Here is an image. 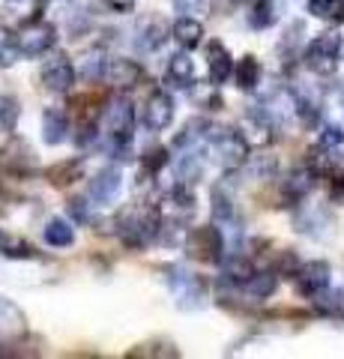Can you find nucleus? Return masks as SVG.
Here are the masks:
<instances>
[{"mask_svg": "<svg viewBox=\"0 0 344 359\" xmlns=\"http://www.w3.org/2000/svg\"><path fill=\"white\" fill-rule=\"evenodd\" d=\"M344 144V129L341 126H326L320 135V147H341Z\"/></svg>", "mask_w": 344, "mask_h": 359, "instance_id": "nucleus-39", "label": "nucleus"}, {"mask_svg": "<svg viewBox=\"0 0 344 359\" xmlns=\"http://www.w3.org/2000/svg\"><path fill=\"white\" fill-rule=\"evenodd\" d=\"M234 4H242V0H234Z\"/></svg>", "mask_w": 344, "mask_h": 359, "instance_id": "nucleus-42", "label": "nucleus"}, {"mask_svg": "<svg viewBox=\"0 0 344 359\" xmlns=\"http://www.w3.org/2000/svg\"><path fill=\"white\" fill-rule=\"evenodd\" d=\"M209 135H213V129H209V123L207 120H188L183 132L174 138V147H180V150H188V147H198V144H204L209 141Z\"/></svg>", "mask_w": 344, "mask_h": 359, "instance_id": "nucleus-26", "label": "nucleus"}, {"mask_svg": "<svg viewBox=\"0 0 344 359\" xmlns=\"http://www.w3.org/2000/svg\"><path fill=\"white\" fill-rule=\"evenodd\" d=\"M207 69H209L213 84H225L228 78L234 75V60H231L228 48L219 39H209V45H207Z\"/></svg>", "mask_w": 344, "mask_h": 359, "instance_id": "nucleus-15", "label": "nucleus"}, {"mask_svg": "<svg viewBox=\"0 0 344 359\" xmlns=\"http://www.w3.org/2000/svg\"><path fill=\"white\" fill-rule=\"evenodd\" d=\"M114 228H117V237L123 240V245H129V249H147L153 240H159L162 216L147 207H132L120 212Z\"/></svg>", "mask_w": 344, "mask_h": 359, "instance_id": "nucleus-1", "label": "nucleus"}, {"mask_svg": "<svg viewBox=\"0 0 344 359\" xmlns=\"http://www.w3.org/2000/svg\"><path fill=\"white\" fill-rule=\"evenodd\" d=\"M275 285H279V278H275L273 273H254L252 282L246 285V290H249L252 299H266V297H273Z\"/></svg>", "mask_w": 344, "mask_h": 359, "instance_id": "nucleus-31", "label": "nucleus"}, {"mask_svg": "<svg viewBox=\"0 0 344 359\" xmlns=\"http://www.w3.org/2000/svg\"><path fill=\"white\" fill-rule=\"evenodd\" d=\"M21 57V48H18V39L13 33L0 30V66H13Z\"/></svg>", "mask_w": 344, "mask_h": 359, "instance_id": "nucleus-37", "label": "nucleus"}, {"mask_svg": "<svg viewBox=\"0 0 344 359\" xmlns=\"http://www.w3.org/2000/svg\"><path fill=\"white\" fill-rule=\"evenodd\" d=\"M69 129H72V120H69V111L60 108V105H51L42 111V141L48 147H57L69 138Z\"/></svg>", "mask_w": 344, "mask_h": 359, "instance_id": "nucleus-14", "label": "nucleus"}, {"mask_svg": "<svg viewBox=\"0 0 344 359\" xmlns=\"http://www.w3.org/2000/svg\"><path fill=\"white\" fill-rule=\"evenodd\" d=\"M338 54H341V36L338 33H332V30L317 33V36L308 42V48H305V66L315 75L326 78V75L336 72Z\"/></svg>", "mask_w": 344, "mask_h": 359, "instance_id": "nucleus-5", "label": "nucleus"}, {"mask_svg": "<svg viewBox=\"0 0 344 359\" xmlns=\"http://www.w3.org/2000/svg\"><path fill=\"white\" fill-rule=\"evenodd\" d=\"M192 99L201 108H209V111H216L221 105V99L216 93V84L213 87H209V84H192Z\"/></svg>", "mask_w": 344, "mask_h": 359, "instance_id": "nucleus-38", "label": "nucleus"}, {"mask_svg": "<svg viewBox=\"0 0 344 359\" xmlns=\"http://www.w3.org/2000/svg\"><path fill=\"white\" fill-rule=\"evenodd\" d=\"M75 78H78V72H75V66L66 54H54V57H48L46 63H42V72H39V81L48 93H69Z\"/></svg>", "mask_w": 344, "mask_h": 359, "instance_id": "nucleus-8", "label": "nucleus"}, {"mask_svg": "<svg viewBox=\"0 0 344 359\" xmlns=\"http://www.w3.org/2000/svg\"><path fill=\"white\" fill-rule=\"evenodd\" d=\"M102 120H105V135H108V150L123 153L132 144V135H135V105H132V99L117 96L105 108Z\"/></svg>", "mask_w": 344, "mask_h": 359, "instance_id": "nucleus-2", "label": "nucleus"}, {"mask_svg": "<svg viewBox=\"0 0 344 359\" xmlns=\"http://www.w3.org/2000/svg\"><path fill=\"white\" fill-rule=\"evenodd\" d=\"M221 276H225V282H231V285L246 287L254 276V264L242 255H228V257H221Z\"/></svg>", "mask_w": 344, "mask_h": 359, "instance_id": "nucleus-20", "label": "nucleus"}, {"mask_svg": "<svg viewBox=\"0 0 344 359\" xmlns=\"http://www.w3.org/2000/svg\"><path fill=\"white\" fill-rule=\"evenodd\" d=\"M120 189H123V177H120V168H102L99 174L90 177V186H87V198L93 201V204L105 207V204H114Z\"/></svg>", "mask_w": 344, "mask_h": 359, "instance_id": "nucleus-9", "label": "nucleus"}, {"mask_svg": "<svg viewBox=\"0 0 344 359\" xmlns=\"http://www.w3.org/2000/svg\"><path fill=\"white\" fill-rule=\"evenodd\" d=\"M213 216H216V222H234V219H237L234 198H228L221 186L213 189Z\"/></svg>", "mask_w": 344, "mask_h": 359, "instance_id": "nucleus-34", "label": "nucleus"}, {"mask_svg": "<svg viewBox=\"0 0 344 359\" xmlns=\"http://www.w3.org/2000/svg\"><path fill=\"white\" fill-rule=\"evenodd\" d=\"M174 123V99L165 90H153L144 102V126L150 132H165Z\"/></svg>", "mask_w": 344, "mask_h": 359, "instance_id": "nucleus-10", "label": "nucleus"}, {"mask_svg": "<svg viewBox=\"0 0 344 359\" xmlns=\"http://www.w3.org/2000/svg\"><path fill=\"white\" fill-rule=\"evenodd\" d=\"M315 186V168H296V171L287 174L284 180V198L291 201H303Z\"/></svg>", "mask_w": 344, "mask_h": 359, "instance_id": "nucleus-23", "label": "nucleus"}, {"mask_svg": "<svg viewBox=\"0 0 344 359\" xmlns=\"http://www.w3.org/2000/svg\"><path fill=\"white\" fill-rule=\"evenodd\" d=\"M15 39H18L21 57H42V54H48L54 48V42H57V30H54V25H48V21L33 18L15 33Z\"/></svg>", "mask_w": 344, "mask_h": 359, "instance_id": "nucleus-7", "label": "nucleus"}, {"mask_svg": "<svg viewBox=\"0 0 344 359\" xmlns=\"http://www.w3.org/2000/svg\"><path fill=\"white\" fill-rule=\"evenodd\" d=\"M234 81L240 90H254L261 84V63L258 57H252V54H246V57H240L237 66H234Z\"/></svg>", "mask_w": 344, "mask_h": 359, "instance_id": "nucleus-28", "label": "nucleus"}, {"mask_svg": "<svg viewBox=\"0 0 344 359\" xmlns=\"http://www.w3.org/2000/svg\"><path fill=\"white\" fill-rule=\"evenodd\" d=\"M0 165L6 168L9 174L25 177L33 171V150L25 138H9L4 147H0Z\"/></svg>", "mask_w": 344, "mask_h": 359, "instance_id": "nucleus-12", "label": "nucleus"}, {"mask_svg": "<svg viewBox=\"0 0 344 359\" xmlns=\"http://www.w3.org/2000/svg\"><path fill=\"white\" fill-rule=\"evenodd\" d=\"M209 144H213V159L225 168V171H240V168L249 162V141H246V135L237 129L213 132L209 135Z\"/></svg>", "mask_w": 344, "mask_h": 359, "instance_id": "nucleus-4", "label": "nucleus"}, {"mask_svg": "<svg viewBox=\"0 0 344 359\" xmlns=\"http://www.w3.org/2000/svg\"><path fill=\"white\" fill-rule=\"evenodd\" d=\"M105 66H108L105 51H102V48H96V51H90V54L84 57L81 78H84V81H102V78H105Z\"/></svg>", "mask_w": 344, "mask_h": 359, "instance_id": "nucleus-30", "label": "nucleus"}, {"mask_svg": "<svg viewBox=\"0 0 344 359\" xmlns=\"http://www.w3.org/2000/svg\"><path fill=\"white\" fill-rule=\"evenodd\" d=\"M329 264L326 261H308L296 273V290L303 297H320L329 287Z\"/></svg>", "mask_w": 344, "mask_h": 359, "instance_id": "nucleus-11", "label": "nucleus"}, {"mask_svg": "<svg viewBox=\"0 0 344 359\" xmlns=\"http://www.w3.org/2000/svg\"><path fill=\"white\" fill-rule=\"evenodd\" d=\"M204 174V156L198 147H188L180 153V159H177L174 165V177H177V183H186V186H192L198 183Z\"/></svg>", "mask_w": 344, "mask_h": 359, "instance_id": "nucleus-17", "label": "nucleus"}, {"mask_svg": "<svg viewBox=\"0 0 344 359\" xmlns=\"http://www.w3.org/2000/svg\"><path fill=\"white\" fill-rule=\"evenodd\" d=\"M246 165H249L252 180H273L275 168H279V165H275L273 156H254V159L249 156V162H246Z\"/></svg>", "mask_w": 344, "mask_h": 359, "instance_id": "nucleus-36", "label": "nucleus"}, {"mask_svg": "<svg viewBox=\"0 0 344 359\" xmlns=\"http://www.w3.org/2000/svg\"><path fill=\"white\" fill-rule=\"evenodd\" d=\"M21 117V102L15 96H0V132H13Z\"/></svg>", "mask_w": 344, "mask_h": 359, "instance_id": "nucleus-33", "label": "nucleus"}, {"mask_svg": "<svg viewBox=\"0 0 344 359\" xmlns=\"http://www.w3.org/2000/svg\"><path fill=\"white\" fill-rule=\"evenodd\" d=\"M168 147H150V150H144L141 156V168H144V174L147 177H156L162 174V168L168 165Z\"/></svg>", "mask_w": 344, "mask_h": 359, "instance_id": "nucleus-32", "label": "nucleus"}, {"mask_svg": "<svg viewBox=\"0 0 344 359\" xmlns=\"http://www.w3.org/2000/svg\"><path fill=\"white\" fill-rule=\"evenodd\" d=\"M27 330V318L13 299L0 297V339H18Z\"/></svg>", "mask_w": 344, "mask_h": 359, "instance_id": "nucleus-16", "label": "nucleus"}, {"mask_svg": "<svg viewBox=\"0 0 344 359\" xmlns=\"http://www.w3.org/2000/svg\"><path fill=\"white\" fill-rule=\"evenodd\" d=\"M273 4H275V0H254V6H252V15H249L252 27L263 30V27H270V25H273V21H275Z\"/></svg>", "mask_w": 344, "mask_h": 359, "instance_id": "nucleus-35", "label": "nucleus"}, {"mask_svg": "<svg viewBox=\"0 0 344 359\" xmlns=\"http://www.w3.org/2000/svg\"><path fill=\"white\" fill-rule=\"evenodd\" d=\"M207 6H209V0H174V9H177V13H183V15H188V13H204Z\"/></svg>", "mask_w": 344, "mask_h": 359, "instance_id": "nucleus-40", "label": "nucleus"}, {"mask_svg": "<svg viewBox=\"0 0 344 359\" xmlns=\"http://www.w3.org/2000/svg\"><path fill=\"white\" fill-rule=\"evenodd\" d=\"M42 237L51 249H69V245H75V228L69 219H51L42 231Z\"/></svg>", "mask_w": 344, "mask_h": 359, "instance_id": "nucleus-24", "label": "nucleus"}, {"mask_svg": "<svg viewBox=\"0 0 344 359\" xmlns=\"http://www.w3.org/2000/svg\"><path fill=\"white\" fill-rule=\"evenodd\" d=\"M46 177L51 180L54 186H72L75 180H84V162L81 159H69V162H57L51 165Z\"/></svg>", "mask_w": 344, "mask_h": 359, "instance_id": "nucleus-27", "label": "nucleus"}, {"mask_svg": "<svg viewBox=\"0 0 344 359\" xmlns=\"http://www.w3.org/2000/svg\"><path fill=\"white\" fill-rule=\"evenodd\" d=\"M144 78V69L138 60H129V57H111L105 66V78L102 81L117 87V90H132Z\"/></svg>", "mask_w": 344, "mask_h": 359, "instance_id": "nucleus-13", "label": "nucleus"}, {"mask_svg": "<svg viewBox=\"0 0 344 359\" xmlns=\"http://www.w3.org/2000/svg\"><path fill=\"white\" fill-rule=\"evenodd\" d=\"M165 39H168V27H165L162 18H147V21H141L138 36H135V45H138L141 51H156V48H162Z\"/></svg>", "mask_w": 344, "mask_h": 359, "instance_id": "nucleus-21", "label": "nucleus"}, {"mask_svg": "<svg viewBox=\"0 0 344 359\" xmlns=\"http://www.w3.org/2000/svg\"><path fill=\"white\" fill-rule=\"evenodd\" d=\"M165 273H168V285H171L174 297H177V306L186 309V311H192V309H201V306H204L207 287H204L201 278L192 273V269H186L183 264H177V266H168Z\"/></svg>", "mask_w": 344, "mask_h": 359, "instance_id": "nucleus-6", "label": "nucleus"}, {"mask_svg": "<svg viewBox=\"0 0 344 359\" xmlns=\"http://www.w3.org/2000/svg\"><path fill=\"white\" fill-rule=\"evenodd\" d=\"M171 36H174V42L180 45V48L192 51L204 39V25L198 18H192V15H180L174 21V27H171Z\"/></svg>", "mask_w": 344, "mask_h": 359, "instance_id": "nucleus-18", "label": "nucleus"}, {"mask_svg": "<svg viewBox=\"0 0 344 359\" xmlns=\"http://www.w3.org/2000/svg\"><path fill=\"white\" fill-rule=\"evenodd\" d=\"M308 13L324 21H344V0H308Z\"/></svg>", "mask_w": 344, "mask_h": 359, "instance_id": "nucleus-29", "label": "nucleus"}, {"mask_svg": "<svg viewBox=\"0 0 344 359\" xmlns=\"http://www.w3.org/2000/svg\"><path fill=\"white\" fill-rule=\"evenodd\" d=\"M183 249L188 257L201 264H221L225 257V237H221L219 224H201V228H192L183 240Z\"/></svg>", "mask_w": 344, "mask_h": 359, "instance_id": "nucleus-3", "label": "nucleus"}, {"mask_svg": "<svg viewBox=\"0 0 344 359\" xmlns=\"http://www.w3.org/2000/svg\"><path fill=\"white\" fill-rule=\"evenodd\" d=\"M108 6L114 9V13H120V15H126V13L135 9V0H108Z\"/></svg>", "mask_w": 344, "mask_h": 359, "instance_id": "nucleus-41", "label": "nucleus"}, {"mask_svg": "<svg viewBox=\"0 0 344 359\" xmlns=\"http://www.w3.org/2000/svg\"><path fill=\"white\" fill-rule=\"evenodd\" d=\"M0 255L9 257V261H33L39 252L33 249L25 237H18V233H9V231L0 228Z\"/></svg>", "mask_w": 344, "mask_h": 359, "instance_id": "nucleus-22", "label": "nucleus"}, {"mask_svg": "<svg viewBox=\"0 0 344 359\" xmlns=\"http://www.w3.org/2000/svg\"><path fill=\"white\" fill-rule=\"evenodd\" d=\"M168 78L177 87H183V90L195 84V63H192V57H188L186 48L177 51L174 57L168 60Z\"/></svg>", "mask_w": 344, "mask_h": 359, "instance_id": "nucleus-25", "label": "nucleus"}, {"mask_svg": "<svg viewBox=\"0 0 344 359\" xmlns=\"http://www.w3.org/2000/svg\"><path fill=\"white\" fill-rule=\"evenodd\" d=\"M168 207L171 210V219H177V222H186L188 216L195 212V207H198V201H195V192H192V186H186V183H177L171 192H168Z\"/></svg>", "mask_w": 344, "mask_h": 359, "instance_id": "nucleus-19", "label": "nucleus"}]
</instances>
